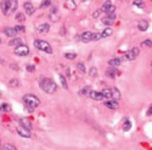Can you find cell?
Returning a JSON list of instances; mask_svg holds the SVG:
<instances>
[{"label": "cell", "instance_id": "cell-20", "mask_svg": "<svg viewBox=\"0 0 152 150\" xmlns=\"http://www.w3.org/2000/svg\"><path fill=\"white\" fill-rule=\"evenodd\" d=\"M137 28L140 32H146L148 29V22L146 19H141V21H139L137 23Z\"/></svg>", "mask_w": 152, "mask_h": 150}, {"label": "cell", "instance_id": "cell-16", "mask_svg": "<svg viewBox=\"0 0 152 150\" xmlns=\"http://www.w3.org/2000/svg\"><path fill=\"white\" fill-rule=\"evenodd\" d=\"M9 46H11V47H18V46H21V45H23V43H22V39L21 38H12V39L9 41V44H7Z\"/></svg>", "mask_w": 152, "mask_h": 150}, {"label": "cell", "instance_id": "cell-39", "mask_svg": "<svg viewBox=\"0 0 152 150\" xmlns=\"http://www.w3.org/2000/svg\"><path fill=\"white\" fill-rule=\"evenodd\" d=\"M15 28V30L17 32V33H23L24 30H26V27H23L22 24H18V26H16V27H14Z\"/></svg>", "mask_w": 152, "mask_h": 150}, {"label": "cell", "instance_id": "cell-12", "mask_svg": "<svg viewBox=\"0 0 152 150\" xmlns=\"http://www.w3.org/2000/svg\"><path fill=\"white\" fill-rule=\"evenodd\" d=\"M17 133L21 137H23V138H31V131L27 130V128H24V127H22V126L17 127Z\"/></svg>", "mask_w": 152, "mask_h": 150}, {"label": "cell", "instance_id": "cell-7", "mask_svg": "<svg viewBox=\"0 0 152 150\" xmlns=\"http://www.w3.org/2000/svg\"><path fill=\"white\" fill-rule=\"evenodd\" d=\"M101 11L105 12L106 15L115 14V11H116V6H115V5H112V3L110 1V0H107V1H105V3H104L102 7H101Z\"/></svg>", "mask_w": 152, "mask_h": 150}, {"label": "cell", "instance_id": "cell-34", "mask_svg": "<svg viewBox=\"0 0 152 150\" xmlns=\"http://www.w3.org/2000/svg\"><path fill=\"white\" fill-rule=\"evenodd\" d=\"M77 69H78L80 73H85V71H86V68H85L84 63H82V62H79V63H77Z\"/></svg>", "mask_w": 152, "mask_h": 150}, {"label": "cell", "instance_id": "cell-46", "mask_svg": "<svg viewBox=\"0 0 152 150\" xmlns=\"http://www.w3.org/2000/svg\"><path fill=\"white\" fill-rule=\"evenodd\" d=\"M3 149V145H1V142H0V150H1Z\"/></svg>", "mask_w": 152, "mask_h": 150}, {"label": "cell", "instance_id": "cell-22", "mask_svg": "<svg viewBox=\"0 0 152 150\" xmlns=\"http://www.w3.org/2000/svg\"><path fill=\"white\" fill-rule=\"evenodd\" d=\"M77 1L75 0H66V7L68 10H75V7H77Z\"/></svg>", "mask_w": 152, "mask_h": 150}, {"label": "cell", "instance_id": "cell-4", "mask_svg": "<svg viewBox=\"0 0 152 150\" xmlns=\"http://www.w3.org/2000/svg\"><path fill=\"white\" fill-rule=\"evenodd\" d=\"M33 45L35 46L37 50H39L42 52H45V53H53V47L48 41L45 40H40V39H35L33 41Z\"/></svg>", "mask_w": 152, "mask_h": 150}, {"label": "cell", "instance_id": "cell-28", "mask_svg": "<svg viewBox=\"0 0 152 150\" xmlns=\"http://www.w3.org/2000/svg\"><path fill=\"white\" fill-rule=\"evenodd\" d=\"M130 128H132V122H130L128 119H125V121H124V123H123V131H124V132H128Z\"/></svg>", "mask_w": 152, "mask_h": 150}, {"label": "cell", "instance_id": "cell-1", "mask_svg": "<svg viewBox=\"0 0 152 150\" xmlns=\"http://www.w3.org/2000/svg\"><path fill=\"white\" fill-rule=\"evenodd\" d=\"M39 86H40L42 91H44L45 93H49V94L55 93L58 89L56 82L53 81L51 79H49V78H42L40 81H39Z\"/></svg>", "mask_w": 152, "mask_h": 150}, {"label": "cell", "instance_id": "cell-10", "mask_svg": "<svg viewBox=\"0 0 152 150\" xmlns=\"http://www.w3.org/2000/svg\"><path fill=\"white\" fill-rule=\"evenodd\" d=\"M93 34L91 32H84L82 35H79V40L83 41V43H89V41H93Z\"/></svg>", "mask_w": 152, "mask_h": 150}, {"label": "cell", "instance_id": "cell-36", "mask_svg": "<svg viewBox=\"0 0 152 150\" xmlns=\"http://www.w3.org/2000/svg\"><path fill=\"white\" fill-rule=\"evenodd\" d=\"M51 5V0H44V1L40 4V9H45V7H49Z\"/></svg>", "mask_w": 152, "mask_h": 150}, {"label": "cell", "instance_id": "cell-15", "mask_svg": "<svg viewBox=\"0 0 152 150\" xmlns=\"http://www.w3.org/2000/svg\"><path fill=\"white\" fill-rule=\"evenodd\" d=\"M20 126H22V127H24V128H27V130H29V131L33 128L32 122H31L28 119H26V118L20 119Z\"/></svg>", "mask_w": 152, "mask_h": 150}, {"label": "cell", "instance_id": "cell-50", "mask_svg": "<svg viewBox=\"0 0 152 150\" xmlns=\"http://www.w3.org/2000/svg\"><path fill=\"white\" fill-rule=\"evenodd\" d=\"M0 98H1V94H0Z\"/></svg>", "mask_w": 152, "mask_h": 150}, {"label": "cell", "instance_id": "cell-37", "mask_svg": "<svg viewBox=\"0 0 152 150\" xmlns=\"http://www.w3.org/2000/svg\"><path fill=\"white\" fill-rule=\"evenodd\" d=\"M49 18H50V21H53V22H57L60 19L57 14H49Z\"/></svg>", "mask_w": 152, "mask_h": 150}, {"label": "cell", "instance_id": "cell-30", "mask_svg": "<svg viewBox=\"0 0 152 150\" xmlns=\"http://www.w3.org/2000/svg\"><path fill=\"white\" fill-rule=\"evenodd\" d=\"M89 75H90L91 78H96L97 76V68L96 67H91L89 69Z\"/></svg>", "mask_w": 152, "mask_h": 150}, {"label": "cell", "instance_id": "cell-5", "mask_svg": "<svg viewBox=\"0 0 152 150\" xmlns=\"http://www.w3.org/2000/svg\"><path fill=\"white\" fill-rule=\"evenodd\" d=\"M139 52H140V51H139L137 47H133V48L129 50V51L124 52L123 57H121V58H122V61H134L139 56Z\"/></svg>", "mask_w": 152, "mask_h": 150}, {"label": "cell", "instance_id": "cell-38", "mask_svg": "<svg viewBox=\"0 0 152 150\" xmlns=\"http://www.w3.org/2000/svg\"><path fill=\"white\" fill-rule=\"evenodd\" d=\"M100 39H102V35H101V33H94L93 34V41H99Z\"/></svg>", "mask_w": 152, "mask_h": 150}, {"label": "cell", "instance_id": "cell-23", "mask_svg": "<svg viewBox=\"0 0 152 150\" xmlns=\"http://www.w3.org/2000/svg\"><path fill=\"white\" fill-rule=\"evenodd\" d=\"M101 93H102L105 96L106 99H112V89H108V87H105V89L101 91Z\"/></svg>", "mask_w": 152, "mask_h": 150}, {"label": "cell", "instance_id": "cell-45", "mask_svg": "<svg viewBox=\"0 0 152 150\" xmlns=\"http://www.w3.org/2000/svg\"><path fill=\"white\" fill-rule=\"evenodd\" d=\"M147 115H152V105H151L150 109L147 110Z\"/></svg>", "mask_w": 152, "mask_h": 150}, {"label": "cell", "instance_id": "cell-29", "mask_svg": "<svg viewBox=\"0 0 152 150\" xmlns=\"http://www.w3.org/2000/svg\"><path fill=\"white\" fill-rule=\"evenodd\" d=\"M63 56H65V58H67L69 61H73V59L77 58V53H73V52H66Z\"/></svg>", "mask_w": 152, "mask_h": 150}, {"label": "cell", "instance_id": "cell-14", "mask_svg": "<svg viewBox=\"0 0 152 150\" xmlns=\"http://www.w3.org/2000/svg\"><path fill=\"white\" fill-rule=\"evenodd\" d=\"M119 71H118V69L117 68H113V67H110L107 70H106V76L107 78H110V79H115L116 76H117V74H118Z\"/></svg>", "mask_w": 152, "mask_h": 150}, {"label": "cell", "instance_id": "cell-6", "mask_svg": "<svg viewBox=\"0 0 152 150\" xmlns=\"http://www.w3.org/2000/svg\"><path fill=\"white\" fill-rule=\"evenodd\" d=\"M15 55L16 56H20V57H24V56H28L29 55V52H31V50H29V47L27 46V45H21V46H18V47H16L15 48Z\"/></svg>", "mask_w": 152, "mask_h": 150}, {"label": "cell", "instance_id": "cell-35", "mask_svg": "<svg viewBox=\"0 0 152 150\" xmlns=\"http://www.w3.org/2000/svg\"><path fill=\"white\" fill-rule=\"evenodd\" d=\"M15 18H16V21H18V22H24V21H26V16H24L23 14H17V15L15 16Z\"/></svg>", "mask_w": 152, "mask_h": 150}, {"label": "cell", "instance_id": "cell-25", "mask_svg": "<svg viewBox=\"0 0 152 150\" xmlns=\"http://www.w3.org/2000/svg\"><path fill=\"white\" fill-rule=\"evenodd\" d=\"M91 87L90 86H85L84 89H82L80 91H79V94H82V96H89L90 93H91Z\"/></svg>", "mask_w": 152, "mask_h": 150}, {"label": "cell", "instance_id": "cell-40", "mask_svg": "<svg viewBox=\"0 0 152 150\" xmlns=\"http://www.w3.org/2000/svg\"><path fill=\"white\" fill-rule=\"evenodd\" d=\"M141 46H145V47H151L152 46V40H144L141 41Z\"/></svg>", "mask_w": 152, "mask_h": 150}, {"label": "cell", "instance_id": "cell-31", "mask_svg": "<svg viewBox=\"0 0 152 150\" xmlns=\"http://www.w3.org/2000/svg\"><path fill=\"white\" fill-rule=\"evenodd\" d=\"M3 149H4V150H18L15 145H12V144H10V143H6L5 145H3Z\"/></svg>", "mask_w": 152, "mask_h": 150}, {"label": "cell", "instance_id": "cell-26", "mask_svg": "<svg viewBox=\"0 0 152 150\" xmlns=\"http://www.w3.org/2000/svg\"><path fill=\"white\" fill-rule=\"evenodd\" d=\"M11 109H12L11 104H9V103H3L0 105V111H3V112H10Z\"/></svg>", "mask_w": 152, "mask_h": 150}, {"label": "cell", "instance_id": "cell-19", "mask_svg": "<svg viewBox=\"0 0 152 150\" xmlns=\"http://www.w3.org/2000/svg\"><path fill=\"white\" fill-rule=\"evenodd\" d=\"M4 33L6 34V36H9V38H16L17 36V32L15 30V28H12V27H6V28H4Z\"/></svg>", "mask_w": 152, "mask_h": 150}, {"label": "cell", "instance_id": "cell-48", "mask_svg": "<svg viewBox=\"0 0 152 150\" xmlns=\"http://www.w3.org/2000/svg\"><path fill=\"white\" fill-rule=\"evenodd\" d=\"M151 67H152V62H151Z\"/></svg>", "mask_w": 152, "mask_h": 150}, {"label": "cell", "instance_id": "cell-32", "mask_svg": "<svg viewBox=\"0 0 152 150\" xmlns=\"http://www.w3.org/2000/svg\"><path fill=\"white\" fill-rule=\"evenodd\" d=\"M20 85V81L17 80V79H11L10 81H9V86L10 87H17Z\"/></svg>", "mask_w": 152, "mask_h": 150}, {"label": "cell", "instance_id": "cell-42", "mask_svg": "<svg viewBox=\"0 0 152 150\" xmlns=\"http://www.w3.org/2000/svg\"><path fill=\"white\" fill-rule=\"evenodd\" d=\"M73 75H74V74H72V69H71V68H67V76H68L69 79H72V80H73V79H74Z\"/></svg>", "mask_w": 152, "mask_h": 150}, {"label": "cell", "instance_id": "cell-21", "mask_svg": "<svg viewBox=\"0 0 152 150\" xmlns=\"http://www.w3.org/2000/svg\"><path fill=\"white\" fill-rule=\"evenodd\" d=\"M121 97H122L121 91L117 89V87H113V89H112V99H116V101H119Z\"/></svg>", "mask_w": 152, "mask_h": 150}, {"label": "cell", "instance_id": "cell-18", "mask_svg": "<svg viewBox=\"0 0 152 150\" xmlns=\"http://www.w3.org/2000/svg\"><path fill=\"white\" fill-rule=\"evenodd\" d=\"M37 30L39 32L40 34H46L50 30V24L49 23H42L40 26L37 27Z\"/></svg>", "mask_w": 152, "mask_h": 150}, {"label": "cell", "instance_id": "cell-8", "mask_svg": "<svg viewBox=\"0 0 152 150\" xmlns=\"http://www.w3.org/2000/svg\"><path fill=\"white\" fill-rule=\"evenodd\" d=\"M102 23L105 24V26H107V27H110V26H113V23H115V21H116V15L115 14H110V15H106L102 19Z\"/></svg>", "mask_w": 152, "mask_h": 150}, {"label": "cell", "instance_id": "cell-47", "mask_svg": "<svg viewBox=\"0 0 152 150\" xmlns=\"http://www.w3.org/2000/svg\"><path fill=\"white\" fill-rule=\"evenodd\" d=\"M0 44H1V38H0Z\"/></svg>", "mask_w": 152, "mask_h": 150}, {"label": "cell", "instance_id": "cell-43", "mask_svg": "<svg viewBox=\"0 0 152 150\" xmlns=\"http://www.w3.org/2000/svg\"><path fill=\"white\" fill-rule=\"evenodd\" d=\"M101 12H102V11H101V9H100V10H97V11H95L94 14H93V17H94V18H97V17L100 16Z\"/></svg>", "mask_w": 152, "mask_h": 150}, {"label": "cell", "instance_id": "cell-2", "mask_svg": "<svg viewBox=\"0 0 152 150\" xmlns=\"http://www.w3.org/2000/svg\"><path fill=\"white\" fill-rule=\"evenodd\" d=\"M22 101L24 103V105H26V108L28 109V111H33L35 108H38L40 105V99L38 98L37 96L34 94H24L23 98H22Z\"/></svg>", "mask_w": 152, "mask_h": 150}, {"label": "cell", "instance_id": "cell-41", "mask_svg": "<svg viewBox=\"0 0 152 150\" xmlns=\"http://www.w3.org/2000/svg\"><path fill=\"white\" fill-rule=\"evenodd\" d=\"M26 70L29 71V73H33V71H35V66L34 64H27L26 66Z\"/></svg>", "mask_w": 152, "mask_h": 150}, {"label": "cell", "instance_id": "cell-33", "mask_svg": "<svg viewBox=\"0 0 152 150\" xmlns=\"http://www.w3.org/2000/svg\"><path fill=\"white\" fill-rule=\"evenodd\" d=\"M133 5L136 6V7H139V9H142L144 7V1H142V0H134Z\"/></svg>", "mask_w": 152, "mask_h": 150}, {"label": "cell", "instance_id": "cell-49", "mask_svg": "<svg viewBox=\"0 0 152 150\" xmlns=\"http://www.w3.org/2000/svg\"><path fill=\"white\" fill-rule=\"evenodd\" d=\"M119 1H123V0H119Z\"/></svg>", "mask_w": 152, "mask_h": 150}, {"label": "cell", "instance_id": "cell-11", "mask_svg": "<svg viewBox=\"0 0 152 150\" xmlns=\"http://www.w3.org/2000/svg\"><path fill=\"white\" fill-rule=\"evenodd\" d=\"M23 9H24V11H26V14L27 15H33L34 12H35V7H34V5L32 4V3H29V1H26L23 4Z\"/></svg>", "mask_w": 152, "mask_h": 150}, {"label": "cell", "instance_id": "cell-9", "mask_svg": "<svg viewBox=\"0 0 152 150\" xmlns=\"http://www.w3.org/2000/svg\"><path fill=\"white\" fill-rule=\"evenodd\" d=\"M104 105L108 109H112V110H116V109L119 108V103H118V101H116V99H108V101H105Z\"/></svg>", "mask_w": 152, "mask_h": 150}, {"label": "cell", "instance_id": "cell-3", "mask_svg": "<svg viewBox=\"0 0 152 150\" xmlns=\"http://www.w3.org/2000/svg\"><path fill=\"white\" fill-rule=\"evenodd\" d=\"M17 6H18L17 0H4V1H1V4H0V9H1L3 14L6 16L14 14Z\"/></svg>", "mask_w": 152, "mask_h": 150}, {"label": "cell", "instance_id": "cell-44", "mask_svg": "<svg viewBox=\"0 0 152 150\" xmlns=\"http://www.w3.org/2000/svg\"><path fill=\"white\" fill-rule=\"evenodd\" d=\"M50 14H57V7L56 6H53L51 7V11H50Z\"/></svg>", "mask_w": 152, "mask_h": 150}, {"label": "cell", "instance_id": "cell-13", "mask_svg": "<svg viewBox=\"0 0 152 150\" xmlns=\"http://www.w3.org/2000/svg\"><path fill=\"white\" fill-rule=\"evenodd\" d=\"M89 97L94 101H105V96L101 93V92H97V91H91V93L89 94Z\"/></svg>", "mask_w": 152, "mask_h": 150}, {"label": "cell", "instance_id": "cell-17", "mask_svg": "<svg viewBox=\"0 0 152 150\" xmlns=\"http://www.w3.org/2000/svg\"><path fill=\"white\" fill-rule=\"evenodd\" d=\"M121 64H122V58H119V57H115L108 61V66L113 67V68H118Z\"/></svg>", "mask_w": 152, "mask_h": 150}, {"label": "cell", "instance_id": "cell-27", "mask_svg": "<svg viewBox=\"0 0 152 150\" xmlns=\"http://www.w3.org/2000/svg\"><path fill=\"white\" fill-rule=\"evenodd\" d=\"M112 33H113L112 28H111V27H107V28H105L102 32H101V35H102V38H107V36H110Z\"/></svg>", "mask_w": 152, "mask_h": 150}, {"label": "cell", "instance_id": "cell-24", "mask_svg": "<svg viewBox=\"0 0 152 150\" xmlns=\"http://www.w3.org/2000/svg\"><path fill=\"white\" fill-rule=\"evenodd\" d=\"M58 78H60V81L62 84V87L65 90H68V85H67V80H66V76L63 74H58Z\"/></svg>", "mask_w": 152, "mask_h": 150}]
</instances>
